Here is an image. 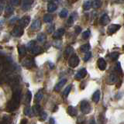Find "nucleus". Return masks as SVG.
Returning <instances> with one entry per match:
<instances>
[{"label":"nucleus","instance_id":"obj_44","mask_svg":"<svg viewBox=\"0 0 124 124\" xmlns=\"http://www.w3.org/2000/svg\"><path fill=\"white\" fill-rule=\"evenodd\" d=\"M54 31V25H51L48 28H47V32L48 33H52Z\"/></svg>","mask_w":124,"mask_h":124},{"label":"nucleus","instance_id":"obj_20","mask_svg":"<svg viewBox=\"0 0 124 124\" xmlns=\"http://www.w3.org/2000/svg\"><path fill=\"white\" fill-rule=\"evenodd\" d=\"M42 51V49L40 46H39L37 45H35L33 49L30 50V52L32 53L33 54H40V52Z\"/></svg>","mask_w":124,"mask_h":124},{"label":"nucleus","instance_id":"obj_7","mask_svg":"<svg viewBox=\"0 0 124 124\" xmlns=\"http://www.w3.org/2000/svg\"><path fill=\"white\" fill-rule=\"evenodd\" d=\"M117 81V75L115 72H112L108 78V83L109 85H113Z\"/></svg>","mask_w":124,"mask_h":124},{"label":"nucleus","instance_id":"obj_23","mask_svg":"<svg viewBox=\"0 0 124 124\" xmlns=\"http://www.w3.org/2000/svg\"><path fill=\"white\" fill-rule=\"evenodd\" d=\"M54 19V17L52 15L50 14H46L44 16V21L45 23H51Z\"/></svg>","mask_w":124,"mask_h":124},{"label":"nucleus","instance_id":"obj_34","mask_svg":"<svg viewBox=\"0 0 124 124\" xmlns=\"http://www.w3.org/2000/svg\"><path fill=\"white\" fill-rule=\"evenodd\" d=\"M31 98H32V94L30 91L27 92V94H26V103L27 105H29L31 102Z\"/></svg>","mask_w":124,"mask_h":124},{"label":"nucleus","instance_id":"obj_29","mask_svg":"<svg viewBox=\"0 0 124 124\" xmlns=\"http://www.w3.org/2000/svg\"><path fill=\"white\" fill-rule=\"evenodd\" d=\"M24 113L27 116H33V109L30 107H26L24 110Z\"/></svg>","mask_w":124,"mask_h":124},{"label":"nucleus","instance_id":"obj_41","mask_svg":"<svg viewBox=\"0 0 124 124\" xmlns=\"http://www.w3.org/2000/svg\"><path fill=\"white\" fill-rule=\"evenodd\" d=\"M54 46H55V47H57V48H60L61 46V41L57 39V40L54 42Z\"/></svg>","mask_w":124,"mask_h":124},{"label":"nucleus","instance_id":"obj_22","mask_svg":"<svg viewBox=\"0 0 124 124\" xmlns=\"http://www.w3.org/2000/svg\"><path fill=\"white\" fill-rule=\"evenodd\" d=\"M73 52H74V49L71 47V46H68V47L66 48L65 51H64V56L66 57H68L70 55H71V54H73Z\"/></svg>","mask_w":124,"mask_h":124},{"label":"nucleus","instance_id":"obj_38","mask_svg":"<svg viewBox=\"0 0 124 124\" xmlns=\"http://www.w3.org/2000/svg\"><path fill=\"white\" fill-rule=\"evenodd\" d=\"M6 6V2L5 0H0V14L2 13V12L3 11L4 8Z\"/></svg>","mask_w":124,"mask_h":124},{"label":"nucleus","instance_id":"obj_45","mask_svg":"<svg viewBox=\"0 0 124 124\" xmlns=\"http://www.w3.org/2000/svg\"><path fill=\"white\" fill-rule=\"evenodd\" d=\"M49 123H55V120H54V118H50V120H49Z\"/></svg>","mask_w":124,"mask_h":124},{"label":"nucleus","instance_id":"obj_3","mask_svg":"<svg viewBox=\"0 0 124 124\" xmlns=\"http://www.w3.org/2000/svg\"><path fill=\"white\" fill-rule=\"evenodd\" d=\"M79 64V58L76 54H73L71 55V57H70V59L68 61V64L70 67L71 68H75L77 67Z\"/></svg>","mask_w":124,"mask_h":124},{"label":"nucleus","instance_id":"obj_35","mask_svg":"<svg viewBox=\"0 0 124 124\" xmlns=\"http://www.w3.org/2000/svg\"><path fill=\"white\" fill-rule=\"evenodd\" d=\"M68 14V10H67V9H62V10L61 11V13H60L59 16H60V17H61V18H65V17H67Z\"/></svg>","mask_w":124,"mask_h":124},{"label":"nucleus","instance_id":"obj_11","mask_svg":"<svg viewBox=\"0 0 124 124\" xmlns=\"http://www.w3.org/2000/svg\"><path fill=\"white\" fill-rule=\"evenodd\" d=\"M97 64H98L99 68L100 70H102V71H104L106 68V62L103 58H99L98 61H97Z\"/></svg>","mask_w":124,"mask_h":124},{"label":"nucleus","instance_id":"obj_28","mask_svg":"<svg viewBox=\"0 0 124 124\" xmlns=\"http://www.w3.org/2000/svg\"><path fill=\"white\" fill-rule=\"evenodd\" d=\"M8 1H9L10 5L13 6H18L21 3V0H8Z\"/></svg>","mask_w":124,"mask_h":124},{"label":"nucleus","instance_id":"obj_36","mask_svg":"<svg viewBox=\"0 0 124 124\" xmlns=\"http://www.w3.org/2000/svg\"><path fill=\"white\" fill-rule=\"evenodd\" d=\"M119 53H117V52H112V53L110 54V57H111V59H112V61L117 60L118 58H119Z\"/></svg>","mask_w":124,"mask_h":124},{"label":"nucleus","instance_id":"obj_31","mask_svg":"<svg viewBox=\"0 0 124 124\" xmlns=\"http://www.w3.org/2000/svg\"><path fill=\"white\" fill-rule=\"evenodd\" d=\"M43 96H44V95H43V92H42L41 91L38 92L37 93V95H36V97H35V99H36V101H37V102H40V101L42 100Z\"/></svg>","mask_w":124,"mask_h":124},{"label":"nucleus","instance_id":"obj_37","mask_svg":"<svg viewBox=\"0 0 124 124\" xmlns=\"http://www.w3.org/2000/svg\"><path fill=\"white\" fill-rule=\"evenodd\" d=\"M35 45H36V42H35L34 40H32L30 43H28V44H27V48H28L29 50H31Z\"/></svg>","mask_w":124,"mask_h":124},{"label":"nucleus","instance_id":"obj_2","mask_svg":"<svg viewBox=\"0 0 124 124\" xmlns=\"http://www.w3.org/2000/svg\"><path fill=\"white\" fill-rule=\"evenodd\" d=\"M91 110H92V108L88 101L84 100L81 102V111L84 114H88L89 112H91Z\"/></svg>","mask_w":124,"mask_h":124},{"label":"nucleus","instance_id":"obj_15","mask_svg":"<svg viewBox=\"0 0 124 124\" xmlns=\"http://www.w3.org/2000/svg\"><path fill=\"white\" fill-rule=\"evenodd\" d=\"M41 26V23L40 20H38V19H36V20H34L32 24H31V29L33 30H37L40 28Z\"/></svg>","mask_w":124,"mask_h":124},{"label":"nucleus","instance_id":"obj_9","mask_svg":"<svg viewBox=\"0 0 124 124\" xmlns=\"http://www.w3.org/2000/svg\"><path fill=\"white\" fill-rule=\"evenodd\" d=\"M120 29V25H118V24H112L108 26V33L109 34H112L116 33V31Z\"/></svg>","mask_w":124,"mask_h":124},{"label":"nucleus","instance_id":"obj_6","mask_svg":"<svg viewBox=\"0 0 124 124\" xmlns=\"http://www.w3.org/2000/svg\"><path fill=\"white\" fill-rule=\"evenodd\" d=\"M86 75H87V71H86V69H85V68H82V69H81L80 71L76 74L75 78H76L77 80H81V79L84 78H85V76H86Z\"/></svg>","mask_w":124,"mask_h":124},{"label":"nucleus","instance_id":"obj_1","mask_svg":"<svg viewBox=\"0 0 124 124\" xmlns=\"http://www.w3.org/2000/svg\"><path fill=\"white\" fill-rule=\"evenodd\" d=\"M21 99V91L20 89H16L13 92V99L8 104V108L9 111H13L16 108Z\"/></svg>","mask_w":124,"mask_h":124},{"label":"nucleus","instance_id":"obj_39","mask_svg":"<svg viewBox=\"0 0 124 124\" xmlns=\"http://www.w3.org/2000/svg\"><path fill=\"white\" fill-rule=\"evenodd\" d=\"M91 57H92V54H91V52H89V51L85 52V57H84V61H88V60L91 58Z\"/></svg>","mask_w":124,"mask_h":124},{"label":"nucleus","instance_id":"obj_16","mask_svg":"<svg viewBox=\"0 0 124 124\" xmlns=\"http://www.w3.org/2000/svg\"><path fill=\"white\" fill-rule=\"evenodd\" d=\"M68 113L71 116H75L77 115V109L72 106H70L68 108Z\"/></svg>","mask_w":124,"mask_h":124},{"label":"nucleus","instance_id":"obj_12","mask_svg":"<svg viewBox=\"0 0 124 124\" xmlns=\"http://www.w3.org/2000/svg\"><path fill=\"white\" fill-rule=\"evenodd\" d=\"M33 2V0H24L22 5V9L24 10L29 9L30 6H32Z\"/></svg>","mask_w":124,"mask_h":124},{"label":"nucleus","instance_id":"obj_21","mask_svg":"<svg viewBox=\"0 0 124 124\" xmlns=\"http://www.w3.org/2000/svg\"><path fill=\"white\" fill-rule=\"evenodd\" d=\"M19 56H21V57H23V56H25L26 55V47H25V46H19Z\"/></svg>","mask_w":124,"mask_h":124},{"label":"nucleus","instance_id":"obj_26","mask_svg":"<svg viewBox=\"0 0 124 124\" xmlns=\"http://www.w3.org/2000/svg\"><path fill=\"white\" fill-rule=\"evenodd\" d=\"M102 5V2H101L100 0H94V1L92 2V7L93 8H99Z\"/></svg>","mask_w":124,"mask_h":124},{"label":"nucleus","instance_id":"obj_10","mask_svg":"<svg viewBox=\"0 0 124 124\" xmlns=\"http://www.w3.org/2000/svg\"><path fill=\"white\" fill-rule=\"evenodd\" d=\"M110 21V19L108 17V16L107 14H103L102 16V17L100 18V23L102 26H106L107 25Z\"/></svg>","mask_w":124,"mask_h":124},{"label":"nucleus","instance_id":"obj_8","mask_svg":"<svg viewBox=\"0 0 124 124\" xmlns=\"http://www.w3.org/2000/svg\"><path fill=\"white\" fill-rule=\"evenodd\" d=\"M22 64L23 66H24V67L27 68H30L34 65V61L33 59H31V58H27V59H25L23 61Z\"/></svg>","mask_w":124,"mask_h":124},{"label":"nucleus","instance_id":"obj_47","mask_svg":"<svg viewBox=\"0 0 124 124\" xmlns=\"http://www.w3.org/2000/svg\"><path fill=\"white\" fill-rule=\"evenodd\" d=\"M49 64H50V68H54V65L51 64V62H50V63H49Z\"/></svg>","mask_w":124,"mask_h":124},{"label":"nucleus","instance_id":"obj_27","mask_svg":"<svg viewBox=\"0 0 124 124\" xmlns=\"http://www.w3.org/2000/svg\"><path fill=\"white\" fill-rule=\"evenodd\" d=\"M33 110L34 113L36 115H37L41 112V107H40V105H35V106H33Z\"/></svg>","mask_w":124,"mask_h":124},{"label":"nucleus","instance_id":"obj_32","mask_svg":"<svg viewBox=\"0 0 124 124\" xmlns=\"http://www.w3.org/2000/svg\"><path fill=\"white\" fill-rule=\"evenodd\" d=\"M92 7V2L91 1H86L83 5V9L85 10H88L90 9V8Z\"/></svg>","mask_w":124,"mask_h":124},{"label":"nucleus","instance_id":"obj_5","mask_svg":"<svg viewBox=\"0 0 124 124\" xmlns=\"http://www.w3.org/2000/svg\"><path fill=\"white\" fill-rule=\"evenodd\" d=\"M30 21V16H23L19 20V24L22 27H26L29 25V23Z\"/></svg>","mask_w":124,"mask_h":124},{"label":"nucleus","instance_id":"obj_17","mask_svg":"<svg viewBox=\"0 0 124 124\" xmlns=\"http://www.w3.org/2000/svg\"><path fill=\"white\" fill-rule=\"evenodd\" d=\"M57 9V5L54 2H49L47 4V11L49 13H52Z\"/></svg>","mask_w":124,"mask_h":124},{"label":"nucleus","instance_id":"obj_4","mask_svg":"<svg viewBox=\"0 0 124 124\" xmlns=\"http://www.w3.org/2000/svg\"><path fill=\"white\" fill-rule=\"evenodd\" d=\"M23 32H24L23 27H22L21 26H16L14 27L13 31H12V35L16 37H19L23 34Z\"/></svg>","mask_w":124,"mask_h":124},{"label":"nucleus","instance_id":"obj_30","mask_svg":"<svg viewBox=\"0 0 124 124\" xmlns=\"http://www.w3.org/2000/svg\"><path fill=\"white\" fill-rule=\"evenodd\" d=\"M74 22H75V16H74V15H71V16L69 17V19H68L67 25L68 26H72L74 24Z\"/></svg>","mask_w":124,"mask_h":124},{"label":"nucleus","instance_id":"obj_25","mask_svg":"<svg viewBox=\"0 0 124 124\" xmlns=\"http://www.w3.org/2000/svg\"><path fill=\"white\" fill-rule=\"evenodd\" d=\"M46 35L44 33H40V34H38V36H37V40L39 42L44 43L45 40H46Z\"/></svg>","mask_w":124,"mask_h":124},{"label":"nucleus","instance_id":"obj_13","mask_svg":"<svg viewBox=\"0 0 124 124\" xmlns=\"http://www.w3.org/2000/svg\"><path fill=\"white\" fill-rule=\"evenodd\" d=\"M64 34V30L63 28L58 29L57 31H55L53 35V37L55 39H60L63 35Z\"/></svg>","mask_w":124,"mask_h":124},{"label":"nucleus","instance_id":"obj_18","mask_svg":"<svg viewBox=\"0 0 124 124\" xmlns=\"http://www.w3.org/2000/svg\"><path fill=\"white\" fill-rule=\"evenodd\" d=\"M13 11H14V9H13V7L12 6V5H7L5 8V13L6 16H9V15H11L12 13H13Z\"/></svg>","mask_w":124,"mask_h":124},{"label":"nucleus","instance_id":"obj_24","mask_svg":"<svg viewBox=\"0 0 124 124\" xmlns=\"http://www.w3.org/2000/svg\"><path fill=\"white\" fill-rule=\"evenodd\" d=\"M90 48H91L90 44H84V45L81 46L80 47V50H81V52H87V51H88L89 50H90Z\"/></svg>","mask_w":124,"mask_h":124},{"label":"nucleus","instance_id":"obj_46","mask_svg":"<svg viewBox=\"0 0 124 124\" xmlns=\"http://www.w3.org/2000/svg\"><path fill=\"white\" fill-rule=\"evenodd\" d=\"M20 123H27V120H26V119H23Z\"/></svg>","mask_w":124,"mask_h":124},{"label":"nucleus","instance_id":"obj_19","mask_svg":"<svg viewBox=\"0 0 124 124\" xmlns=\"http://www.w3.org/2000/svg\"><path fill=\"white\" fill-rule=\"evenodd\" d=\"M99 99H100V91L99 90H97L95 92V93L93 94V96H92V100L93 102L97 103L99 101Z\"/></svg>","mask_w":124,"mask_h":124},{"label":"nucleus","instance_id":"obj_42","mask_svg":"<svg viewBox=\"0 0 124 124\" xmlns=\"http://www.w3.org/2000/svg\"><path fill=\"white\" fill-rule=\"evenodd\" d=\"M46 116H47V115L45 112H40V118L42 120H45L46 119Z\"/></svg>","mask_w":124,"mask_h":124},{"label":"nucleus","instance_id":"obj_43","mask_svg":"<svg viewBox=\"0 0 124 124\" xmlns=\"http://www.w3.org/2000/svg\"><path fill=\"white\" fill-rule=\"evenodd\" d=\"M75 33H76V34H79L81 32V28L80 26H75Z\"/></svg>","mask_w":124,"mask_h":124},{"label":"nucleus","instance_id":"obj_40","mask_svg":"<svg viewBox=\"0 0 124 124\" xmlns=\"http://www.w3.org/2000/svg\"><path fill=\"white\" fill-rule=\"evenodd\" d=\"M89 36H90V30H85V32H83L82 33V37L84 39H87L89 37Z\"/></svg>","mask_w":124,"mask_h":124},{"label":"nucleus","instance_id":"obj_33","mask_svg":"<svg viewBox=\"0 0 124 124\" xmlns=\"http://www.w3.org/2000/svg\"><path fill=\"white\" fill-rule=\"evenodd\" d=\"M71 87H72V85H68V86L65 88V90L64 91V97H68V95H69L70 92H71Z\"/></svg>","mask_w":124,"mask_h":124},{"label":"nucleus","instance_id":"obj_48","mask_svg":"<svg viewBox=\"0 0 124 124\" xmlns=\"http://www.w3.org/2000/svg\"><path fill=\"white\" fill-rule=\"evenodd\" d=\"M119 1H120V2H123V1H124V0H119Z\"/></svg>","mask_w":124,"mask_h":124},{"label":"nucleus","instance_id":"obj_14","mask_svg":"<svg viewBox=\"0 0 124 124\" xmlns=\"http://www.w3.org/2000/svg\"><path fill=\"white\" fill-rule=\"evenodd\" d=\"M66 81H67V80H66L65 78L61 79V80L59 81V82H58V83L55 85V87H54V91H55V92H59V91L61 90V88L65 85Z\"/></svg>","mask_w":124,"mask_h":124}]
</instances>
